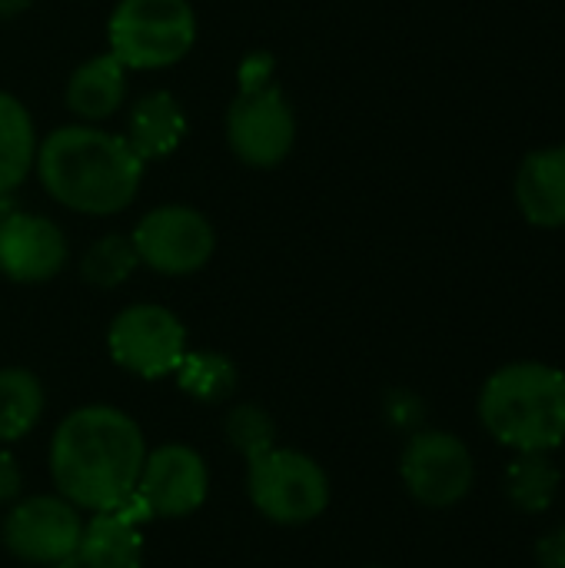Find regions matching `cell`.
<instances>
[{"label":"cell","instance_id":"cell-29","mask_svg":"<svg viewBox=\"0 0 565 568\" xmlns=\"http://www.w3.org/2000/svg\"><path fill=\"white\" fill-rule=\"evenodd\" d=\"M370 568H386V566H370Z\"/></svg>","mask_w":565,"mask_h":568},{"label":"cell","instance_id":"cell-18","mask_svg":"<svg viewBox=\"0 0 565 568\" xmlns=\"http://www.w3.org/2000/svg\"><path fill=\"white\" fill-rule=\"evenodd\" d=\"M43 406H47L43 386L30 369L20 366L0 369V446L30 436L43 416Z\"/></svg>","mask_w":565,"mask_h":568},{"label":"cell","instance_id":"cell-8","mask_svg":"<svg viewBox=\"0 0 565 568\" xmlns=\"http://www.w3.org/2000/svg\"><path fill=\"white\" fill-rule=\"evenodd\" d=\"M400 476L416 503L430 509H450L470 496L476 466L470 446L460 436L443 429H420L403 446Z\"/></svg>","mask_w":565,"mask_h":568},{"label":"cell","instance_id":"cell-27","mask_svg":"<svg viewBox=\"0 0 565 568\" xmlns=\"http://www.w3.org/2000/svg\"><path fill=\"white\" fill-rule=\"evenodd\" d=\"M13 213H17V203H13V196H10V193H0V226H3V223L13 216Z\"/></svg>","mask_w":565,"mask_h":568},{"label":"cell","instance_id":"cell-25","mask_svg":"<svg viewBox=\"0 0 565 568\" xmlns=\"http://www.w3.org/2000/svg\"><path fill=\"white\" fill-rule=\"evenodd\" d=\"M536 562L539 568H565V523L536 542Z\"/></svg>","mask_w":565,"mask_h":568},{"label":"cell","instance_id":"cell-2","mask_svg":"<svg viewBox=\"0 0 565 568\" xmlns=\"http://www.w3.org/2000/svg\"><path fill=\"white\" fill-rule=\"evenodd\" d=\"M37 176L50 200L73 213L110 216L137 200L143 160L127 136L70 123L37 143Z\"/></svg>","mask_w":565,"mask_h":568},{"label":"cell","instance_id":"cell-24","mask_svg":"<svg viewBox=\"0 0 565 568\" xmlns=\"http://www.w3.org/2000/svg\"><path fill=\"white\" fill-rule=\"evenodd\" d=\"M23 496V473L17 466V459L0 449V506H13Z\"/></svg>","mask_w":565,"mask_h":568},{"label":"cell","instance_id":"cell-14","mask_svg":"<svg viewBox=\"0 0 565 568\" xmlns=\"http://www.w3.org/2000/svg\"><path fill=\"white\" fill-rule=\"evenodd\" d=\"M127 100V67L107 50L80 63L67 80V110L80 123L113 116Z\"/></svg>","mask_w":565,"mask_h":568},{"label":"cell","instance_id":"cell-26","mask_svg":"<svg viewBox=\"0 0 565 568\" xmlns=\"http://www.w3.org/2000/svg\"><path fill=\"white\" fill-rule=\"evenodd\" d=\"M30 7V0H0V20H10L17 13H23Z\"/></svg>","mask_w":565,"mask_h":568},{"label":"cell","instance_id":"cell-11","mask_svg":"<svg viewBox=\"0 0 565 568\" xmlns=\"http://www.w3.org/2000/svg\"><path fill=\"white\" fill-rule=\"evenodd\" d=\"M137 493L147 499L153 519H183L206 503L210 469L196 449L183 443H167L147 453Z\"/></svg>","mask_w":565,"mask_h":568},{"label":"cell","instance_id":"cell-15","mask_svg":"<svg viewBox=\"0 0 565 568\" xmlns=\"http://www.w3.org/2000/svg\"><path fill=\"white\" fill-rule=\"evenodd\" d=\"M183 133H186V113L173 93L150 90L130 106L127 143L143 163L170 156L183 143Z\"/></svg>","mask_w":565,"mask_h":568},{"label":"cell","instance_id":"cell-4","mask_svg":"<svg viewBox=\"0 0 565 568\" xmlns=\"http://www.w3.org/2000/svg\"><path fill=\"white\" fill-rule=\"evenodd\" d=\"M110 53L127 70H163L180 63L196 40L190 0H120L107 23Z\"/></svg>","mask_w":565,"mask_h":568},{"label":"cell","instance_id":"cell-21","mask_svg":"<svg viewBox=\"0 0 565 568\" xmlns=\"http://www.w3.org/2000/svg\"><path fill=\"white\" fill-rule=\"evenodd\" d=\"M140 266V256L133 250V240L130 236H120V233H110V236H100L80 260V276L97 286V290H113L120 283L130 280V273Z\"/></svg>","mask_w":565,"mask_h":568},{"label":"cell","instance_id":"cell-7","mask_svg":"<svg viewBox=\"0 0 565 568\" xmlns=\"http://www.w3.org/2000/svg\"><path fill=\"white\" fill-rule=\"evenodd\" d=\"M107 349L120 369L140 379H163L173 376L186 356V329L167 306L133 303L113 316Z\"/></svg>","mask_w":565,"mask_h":568},{"label":"cell","instance_id":"cell-12","mask_svg":"<svg viewBox=\"0 0 565 568\" xmlns=\"http://www.w3.org/2000/svg\"><path fill=\"white\" fill-rule=\"evenodd\" d=\"M63 230L37 213L17 210L0 226V276L13 283H47L67 266Z\"/></svg>","mask_w":565,"mask_h":568},{"label":"cell","instance_id":"cell-13","mask_svg":"<svg viewBox=\"0 0 565 568\" xmlns=\"http://www.w3.org/2000/svg\"><path fill=\"white\" fill-rule=\"evenodd\" d=\"M516 203L533 226H565V146H546L523 160Z\"/></svg>","mask_w":565,"mask_h":568},{"label":"cell","instance_id":"cell-17","mask_svg":"<svg viewBox=\"0 0 565 568\" xmlns=\"http://www.w3.org/2000/svg\"><path fill=\"white\" fill-rule=\"evenodd\" d=\"M37 163V133L27 106L0 90V193H13Z\"/></svg>","mask_w":565,"mask_h":568},{"label":"cell","instance_id":"cell-10","mask_svg":"<svg viewBox=\"0 0 565 568\" xmlns=\"http://www.w3.org/2000/svg\"><path fill=\"white\" fill-rule=\"evenodd\" d=\"M83 532L80 509L57 496L17 499L3 519V546L13 559L27 566H60L77 556Z\"/></svg>","mask_w":565,"mask_h":568},{"label":"cell","instance_id":"cell-6","mask_svg":"<svg viewBox=\"0 0 565 568\" xmlns=\"http://www.w3.org/2000/svg\"><path fill=\"white\" fill-rule=\"evenodd\" d=\"M296 140V116L273 80L240 83L226 110V143L246 166L270 170L286 160Z\"/></svg>","mask_w":565,"mask_h":568},{"label":"cell","instance_id":"cell-20","mask_svg":"<svg viewBox=\"0 0 565 568\" xmlns=\"http://www.w3.org/2000/svg\"><path fill=\"white\" fill-rule=\"evenodd\" d=\"M176 386L180 393L193 396L196 403H226L236 393L240 373L236 363L213 349H186V356L176 366Z\"/></svg>","mask_w":565,"mask_h":568},{"label":"cell","instance_id":"cell-3","mask_svg":"<svg viewBox=\"0 0 565 568\" xmlns=\"http://www.w3.org/2000/svg\"><path fill=\"white\" fill-rule=\"evenodd\" d=\"M483 429L513 453H553L565 443V373L546 363H509L480 393Z\"/></svg>","mask_w":565,"mask_h":568},{"label":"cell","instance_id":"cell-22","mask_svg":"<svg viewBox=\"0 0 565 568\" xmlns=\"http://www.w3.org/2000/svg\"><path fill=\"white\" fill-rule=\"evenodd\" d=\"M226 443L233 446V453H240L246 463L263 456L266 449L276 446V423L270 419V413L256 403H240L226 413L223 423Z\"/></svg>","mask_w":565,"mask_h":568},{"label":"cell","instance_id":"cell-23","mask_svg":"<svg viewBox=\"0 0 565 568\" xmlns=\"http://www.w3.org/2000/svg\"><path fill=\"white\" fill-rule=\"evenodd\" d=\"M386 419H390V426H396V429L413 436V433H420V426L426 419V406L410 389H396V393L386 396Z\"/></svg>","mask_w":565,"mask_h":568},{"label":"cell","instance_id":"cell-16","mask_svg":"<svg viewBox=\"0 0 565 568\" xmlns=\"http://www.w3.org/2000/svg\"><path fill=\"white\" fill-rule=\"evenodd\" d=\"M80 568H140L143 566V532L140 526L127 523L117 513H93L83 523L80 546H77Z\"/></svg>","mask_w":565,"mask_h":568},{"label":"cell","instance_id":"cell-9","mask_svg":"<svg viewBox=\"0 0 565 568\" xmlns=\"http://www.w3.org/2000/svg\"><path fill=\"white\" fill-rule=\"evenodd\" d=\"M133 250L143 266L160 276H190L203 270L216 250V233L193 206H157L133 230Z\"/></svg>","mask_w":565,"mask_h":568},{"label":"cell","instance_id":"cell-5","mask_svg":"<svg viewBox=\"0 0 565 568\" xmlns=\"http://www.w3.org/2000/svg\"><path fill=\"white\" fill-rule=\"evenodd\" d=\"M246 496L276 526H306L330 506V476L300 449H266L246 463Z\"/></svg>","mask_w":565,"mask_h":568},{"label":"cell","instance_id":"cell-1","mask_svg":"<svg viewBox=\"0 0 565 568\" xmlns=\"http://www.w3.org/2000/svg\"><path fill=\"white\" fill-rule=\"evenodd\" d=\"M147 459L140 426L117 406H80L50 436V479L57 493L87 513H107L137 489Z\"/></svg>","mask_w":565,"mask_h":568},{"label":"cell","instance_id":"cell-28","mask_svg":"<svg viewBox=\"0 0 565 568\" xmlns=\"http://www.w3.org/2000/svg\"><path fill=\"white\" fill-rule=\"evenodd\" d=\"M50 568H80V566H77V559H70V562H60V566H50Z\"/></svg>","mask_w":565,"mask_h":568},{"label":"cell","instance_id":"cell-19","mask_svg":"<svg viewBox=\"0 0 565 568\" xmlns=\"http://www.w3.org/2000/svg\"><path fill=\"white\" fill-rule=\"evenodd\" d=\"M559 469L549 463V453H516V459L506 466L503 489L513 509L526 516H543L559 493Z\"/></svg>","mask_w":565,"mask_h":568}]
</instances>
